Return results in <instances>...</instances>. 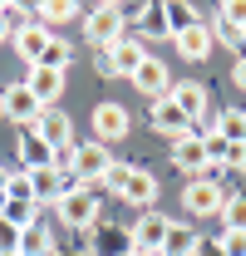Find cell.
Returning <instances> with one entry per match:
<instances>
[{
    "label": "cell",
    "mask_w": 246,
    "mask_h": 256,
    "mask_svg": "<svg viewBox=\"0 0 246 256\" xmlns=\"http://www.w3.org/2000/svg\"><path fill=\"white\" fill-rule=\"evenodd\" d=\"M40 114H44V108H40V98H34L25 84H5V89H0V118H10L15 128H34Z\"/></svg>",
    "instance_id": "obj_6"
},
{
    "label": "cell",
    "mask_w": 246,
    "mask_h": 256,
    "mask_svg": "<svg viewBox=\"0 0 246 256\" xmlns=\"http://www.w3.org/2000/svg\"><path fill=\"white\" fill-rule=\"evenodd\" d=\"M15 158H20L25 172H40V168H54V148H50L34 128H20V133H15Z\"/></svg>",
    "instance_id": "obj_9"
},
{
    "label": "cell",
    "mask_w": 246,
    "mask_h": 256,
    "mask_svg": "<svg viewBox=\"0 0 246 256\" xmlns=\"http://www.w3.org/2000/svg\"><path fill=\"white\" fill-rule=\"evenodd\" d=\"M232 84H236V89L246 94V60H236V64H232Z\"/></svg>",
    "instance_id": "obj_35"
},
{
    "label": "cell",
    "mask_w": 246,
    "mask_h": 256,
    "mask_svg": "<svg viewBox=\"0 0 246 256\" xmlns=\"http://www.w3.org/2000/svg\"><path fill=\"white\" fill-rule=\"evenodd\" d=\"M89 256H133V236H128V226L98 222L89 232Z\"/></svg>",
    "instance_id": "obj_10"
},
{
    "label": "cell",
    "mask_w": 246,
    "mask_h": 256,
    "mask_svg": "<svg viewBox=\"0 0 246 256\" xmlns=\"http://www.w3.org/2000/svg\"><path fill=\"white\" fill-rule=\"evenodd\" d=\"M25 89H30L34 98H40V108H60V94H64V74H54V69H30L25 79H20Z\"/></svg>",
    "instance_id": "obj_16"
},
{
    "label": "cell",
    "mask_w": 246,
    "mask_h": 256,
    "mask_svg": "<svg viewBox=\"0 0 246 256\" xmlns=\"http://www.w3.org/2000/svg\"><path fill=\"white\" fill-rule=\"evenodd\" d=\"M172 44H178V54L192 64H202V60H212V50H216V40H212V25L202 20V25H192V30L182 34H172Z\"/></svg>",
    "instance_id": "obj_14"
},
{
    "label": "cell",
    "mask_w": 246,
    "mask_h": 256,
    "mask_svg": "<svg viewBox=\"0 0 246 256\" xmlns=\"http://www.w3.org/2000/svg\"><path fill=\"white\" fill-rule=\"evenodd\" d=\"M216 138L246 148V114H242V108H222V114H216Z\"/></svg>",
    "instance_id": "obj_25"
},
{
    "label": "cell",
    "mask_w": 246,
    "mask_h": 256,
    "mask_svg": "<svg viewBox=\"0 0 246 256\" xmlns=\"http://www.w3.org/2000/svg\"><path fill=\"white\" fill-rule=\"evenodd\" d=\"M108 54H114V79H133V74H138V64L148 60V44L123 34L118 44H108Z\"/></svg>",
    "instance_id": "obj_18"
},
{
    "label": "cell",
    "mask_w": 246,
    "mask_h": 256,
    "mask_svg": "<svg viewBox=\"0 0 246 256\" xmlns=\"http://www.w3.org/2000/svg\"><path fill=\"white\" fill-rule=\"evenodd\" d=\"M222 232H246V192H226V207H222Z\"/></svg>",
    "instance_id": "obj_29"
},
{
    "label": "cell",
    "mask_w": 246,
    "mask_h": 256,
    "mask_svg": "<svg viewBox=\"0 0 246 256\" xmlns=\"http://www.w3.org/2000/svg\"><path fill=\"white\" fill-rule=\"evenodd\" d=\"M104 188L114 192L118 202L138 207V212H148V207L158 202V172H148V168H123V162H114V172L104 178Z\"/></svg>",
    "instance_id": "obj_1"
},
{
    "label": "cell",
    "mask_w": 246,
    "mask_h": 256,
    "mask_svg": "<svg viewBox=\"0 0 246 256\" xmlns=\"http://www.w3.org/2000/svg\"><path fill=\"white\" fill-rule=\"evenodd\" d=\"M212 40H216V44H226L236 60H246V30H236L232 20H222V15H216V20H212Z\"/></svg>",
    "instance_id": "obj_27"
},
{
    "label": "cell",
    "mask_w": 246,
    "mask_h": 256,
    "mask_svg": "<svg viewBox=\"0 0 246 256\" xmlns=\"http://www.w3.org/2000/svg\"><path fill=\"white\" fill-rule=\"evenodd\" d=\"M34 133H40L50 148H69V143H74V118H69L64 108H44L40 124H34Z\"/></svg>",
    "instance_id": "obj_17"
},
{
    "label": "cell",
    "mask_w": 246,
    "mask_h": 256,
    "mask_svg": "<svg viewBox=\"0 0 246 256\" xmlns=\"http://www.w3.org/2000/svg\"><path fill=\"white\" fill-rule=\"evenodd\" d=\"M168 217L162 212H138V222L128 226V236H133V252H162V242H168Z\"/></svg>",
    "instance_id": "obj_8"
},
{
    "label": "cell",
    "mask_w": 246,
    "mask_h": 256,
    "mask_svg": "<svg viewBox=\"0 0 246 256\" xmlns=\"http://www.w3.org/2000/svg\"><path fill=\"white\" fill-rule=\"evenodd\" d=\"M197 256H222V252H216V242H197Z\"/></svg>",
    "instance_id": "obj_36"
},
{
    "label": "cell",
    "mask_w": 246,
    "mask_h": 256,
    "mask_svg": "<svg viewBox=\"0 0 246 256\" xmlns=\"http://www.w3.org/2000/svg\"><path fill=\"white\" fill-rule=\"evenodd\" d=\"M162 20H168V34H182V30H192V25H202V15H197L187 0H168V5H162Z\"/></svg>",
    "instance_id": "obj_24"
},
{
    "label": "cell",
    "mask_w": 246,
    "mask_h": 256,
    "mask_svg": "<svg viewBox=\"0 0 246 256\" xmlns=\"http://www.w3.org/2000/svg\"><path fill=\"white\" fill-rule=\"evenodd\" d=\"M98 212H104L98 192L79 188V182H69V192L54 202V217H60V226H69V232H94V226H98Z\"/></svg>",
    "instance_id": "obj_2"
},
{
    "label": "cell",
    "mask_w": 246,
    "mask_h": 256,
    "mask_svg": "<svg viewBox=\"0 0 246 256\" xmlns=\"http://www.w3.org/2000/svg\"><path fill=\"white\" fill-rule=\"evenodd\" d=\"M74 15H79V5H74V0H44V5L34 10V20H40L44 30H54V25H69Z\"/></svg>",
    "instance_id": "obj_26"
},
{
    "label": "cell",
    "mask_w": 246,
    "mask_h": 256,
    "mask_svg": "<svg viewBox=\"0 0 246 256\" xmlns=\"http://www.w3.org/2000/svg\"><path fill=\"white\" fill-rule=\"evenodd\" d=\"M69 64H74V44L54 34V40L44 44V54H40V64H34V69H54V74H69Z\"/></svg>",
    "instance_id": "obj_23"
},
{
    "label": "cell",
    "mask_w": 246,
    "mask_h": 256,
    "mask_svg": "<svg viewBox=\"0 0 246 256\" xmlns=\"http://www.w3.org/2000/svg\"><path fill=\"white\" fill-rule=\"evenodd\" d=\"M0 252H20V226L0 217Z\"/></svg>",
    "instance_id": "obj_33"
},
{
    "label": "cell",
    "mask_w": 246,
    "mask_h": 256,
    "mask_svg": "<svg viewBox=\"0 0 246 256\" xmlns=\"http://www.w3.org/2000/svg\"><path fill=\"white\" fill-rule=\"evenodd\" d=\"M30 178H34V207H40V212H44V207L54 212V202L69 192V178H60L54 168H40V172H30Z\"/></svg>",
    "instance_id": "obj_20"
},
{
    "label": "cell",
    "mask_w": 246,
    "mask_h": 256,
    "mask_svg": "<svg viewBox=\"0 0 246 256\" xmlns=\"http://www.w3.org/2000/svg\"><path fill=\"white\" fill-rule=\"evenodd\" d=\"M133 89L138 94H148L158 104V98H168V89H172V74H168V64L158 60V54H148V60L138 64V74H133Z\"/></svg>",
    "instance_id": "obj_11"
},
{
    "label": "cell",
    "mask_w": 246,
    "mask_h": 256,
    "mask_svg": "<svg viewBox=\"0 0 246 256\" xmlns=\"http://www.w3.org/2000/svg\"><path fill=\"white\" fill-rule=\"evenodd\" d=\"M172 168L187 172V178H202L212 162H207V143L202 138H182V143H172Z\"/></svg>",
    "instance_id": "obj_19"
},
{
    "label": "cell",
    "mask_w": 246,
    "mask_h": 256,
    "mask_svg": "<svg viewBox=\"0 0 246 256\" xmlns=\"http://www.w3.org/2000/svg\"><path fill=\"white\" fill-rule=\"evenodd\" d=\"M0 256H20V252H0Z\"/></svg>",
    "instance_id": "obj_38"
},
{
    "label": "cell",
    "mask_w": 246,
    "mask_h": 256,
    "mask_svg": "<svg viewBox=\"0 0 246 256\" xmlns=\"http://www.w3.org/2000/svg\"><path fill=\"white\" fill-rule=\"evenodd\" d=\"M148 118H153V128L162 133V138H172V143H182V138H192V124H187V114L178 108V104H172V98H158Z\"/></svg>",
    "instance_id": "obj_12"
},
{
    "label": "cell",
    "mask_w": 246,
    "mask_h": 256,
    "mask_svg": "<svg viewBox=\"0 0 246 256\" xmlns=\"http://www.w3.org/2000/svg\"><path fill=\"white\" fill-rule=\"evenodd\" d=\"M216 15H222V20H232L236 30H246V0H226V5H222Z\"/></svg>",
    "instance_id": "obj_31"
},
{
    "label": "cell",
    "mask_w": 246,
    "mask_h": 256,
    "mask_svg": "<svg viewBox=\"0 0 246 256\" xmlns=\"http://www.w3.org/2000/svg\"><path fill=\"white\" fill-rule=\"evenodd\" d=\"M20 256H60V242H54V226L34 222L20 232Z\"/></svg>",
    "instance_id": "obj_21"
},
{
    "label": "cell",
    "mask_w": 246,
    "mask_h": 256,
    "mask_svg": "<svg viewBox=\"0 0 246 256\" xmlns=\"http://www.w3.org/2000/svg\"><path fill=\"white\" fill-rule=\"evenodd\" d=\"M5 40H10V25H5V15H0V44H5Z\"/></svg>",
    "instance_id": "obj_37"
},
{
    "label": "cell",
    "mask_w": 246,
    "mask_h": 256,
    "mask_svg": "<svg viewBox=\"0 0 246 256\" xmlns=\"http://www.w3.org/2000/svg\"><path fill=\"white\" fill-rule=\"evenodd\" d=\"M50 40H54V30H44L40 20H30V25H20V30L10 34V44L20 50V60L30 64V69L40 64V54H44V44H50Z\"/></svg>",
    "instance_id": "obj_15"
},
{
    "label": "cell",
    "mask_w": 246,
    "mask_h": 256,
    "mask_svg": "<svg viewBox=\"0 0 246 256\" xmlns=\"http://www.w3.org/2000/svg\"><path fill=\"white\" fill-rule=\"evenodd\" d=\"M216 252L222 256H246V232H222L216 236Z\"/></svg>",
    "instance_id": "obj_30"
},
{
    "label": "cell",
    "mask_w": 246,
    "mask_h": 256,
    "mask_svg": "<svg viewBox=\"0 0 246 256\" xmlns=\"http://www.w3.org/2000/svg\"><path fill=\"white\" fill-rule=\"evenodd\" d=\"M168 98H172V104L187 114V124H202V118H207V104H212V98H207V89H202L197 79H182V84H172V89H168Z\"/></svg>",
    "instance_id": "obj_13"
},
{
    "label": "cell",
    "mask_w": 246,
    "mask_h": 256,
    "mask_svg": "<svg viewBox=\"0 0 246 256\" xmlns=\"http://www.w3.org/2000/svg\"><path fill=\"white\" fill-rule=\"evenodd\" d=\"M114 172V153H108V143H74V182L79 188H104V178Z\"/></svg>",
    "instance_id": "obj_4"
},
{
    "label": "cell",
    "mask_w": 246,
    "mask_h": 256,
    "mask_svg": "<svg viewBox=\"0 0 246 256\" xmlns=\"http://www.w3.org/2000/svg\"><path fill=\"white\" fill-rule=\"evenodd\" d=\"M94 133H98V143H123L133 133V114L123 104H98L94 108Z\"/></svg>",
    "instance_id": "obj_7"
},
{
    "label": "cell",
    "mask_w": 246,
    "mask_h": 256,
    "mask_svg": "<svg viewBox=\"0 0 246 256\" xmlns=\"http://www.w3.org/2000/svg\"><path fill=\"white\" fill-rule=\"evenodd\" d=\"M123 5H114V0H104V5H94L89 15H84V40H89L94 50H108V44H118L123 40Z\"/></svg>",
    "instance_id": "obj_5"
},
{
    "label": "cell",
    "mask_w": 246,
    "mask_h": 256,
    "mask_svg": "<svg viewBox=\"0 0 246 256\" xmlns=\"http://www.w3.org/2000/svg\"><path fill=\"white\" fill-rule=\"evenodd\" d=\"M5 202H30L34 207V178L20 168V172H5Z\"/></svg>",
    "instance_id": "obj_28"
},
{
    "label": "cell",
    "mask_w": 246,
    "mask_h": 256,
    "mask_svg": "<svg viewBox=\"0 0 246 256\" xmlns=\"http://www.w3.org/2000/svg\"><path fill=\"white\" fill-rule=\"evenodd\" d=\"M94 69H98L104 79H114V54H108V50H94Z\"/></svg>",
    "instance_id": "obj_34"
},
{
    "label": "cell",
    "mask_w": 246,
    "mask_h": 256,
    "mask_svg": "<svg viewBox=\"0 0 246 256\" xmlns=\"http://www.w3.org/2000/svg\"><path fill=\"white\" fill-rule=\"evenodd\" d=\"M197 226H187V222H172L168 226V242H162V252L158 256H197Z\"/></svg>",
    "instance_id": "obj_22"
},
{
    "label": "cell",
    "mask_w": 246,
    "mask_h": 256,
    "mask_svg": "<svg viewBox=\"0 0 246 256\" xmlns=\"http://www.w3.org/2000/svg\"><path fill=\"white\" fill-rule=\"evenodd\" d=\"M133 256H153V252H133Z\"/></svg>",
    "instance_id": "obj_39"
},
{
    "label": "cell",
    "mask_w": 246,
    "mask_h": 256,
    "mask_svg": "<svg viewBox=\"0 0 246 256\" xmlns=\"http://www.w3.org/2000/svg\"><path fill=\"white\" fill-rule=\"evenodd\" d=\"M222 207H226V192H222L216 168H207L202 178H192L182 188V212H192V217H222Z\"/></svg>",
    "instance_id": "obj_3"
},
{
    "label": "cell",
    "mask_w": 246,
    "mask_h": 256,
    "mask_svg": "<svg viewBox=\"0 0 246 256\" xmlns=\"http://www.w3.org/2000/svg\"><path fill=\"white\" fill-rule=\"evenodd\" d=\"M54 172L74 182V143H69V148H54Z\"/></svg>",
    "instance_id": "obj_32"
}]
</instances>
